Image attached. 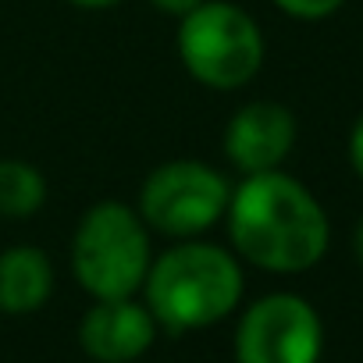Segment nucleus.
Instances as JSON below:
<instances>
[{
	"instance_id": "nucleus-8",
	"label": "nucleus",
	"mask_w": 363,
	"mask_h": 363,
	"mask_svg": "<svg viewBox=\"0 0 363 363\" xmlns=\"http://www.w3.org/2000/svg\"><path fill=\"white\" fill-rule=\"evenodd\" d=\"M157 338V320L135 296L93 299L79 324V345L96 363H132Z\"/></svg>"
},
{
	"instance_id": "nucleus-6",
	"label": "nucleus",
	"mask_w": 363,
	"mask_h": 363,
	"mask_svg": "<svg viewBox=\"0 0 363 363\" xmlns=\"http://www.w3.org/2000/svg\"><path fill=\"white\" fill-rule=\"evenodd\" d=\"M320 349V317L296 292L257 299L235 328V363H317Z\"/></svg>"
},
{
	"instance_id": "nucleus-10",
	"label": "nucleus",
	"mask_w": 363,
	"mask_h": 363,
	"mask_svg": "<svg viewBox=\"0 0 363 363\" xmlns=\"http://www.w3.org/2000/svg\"><path fill=\"white\" fill-rule=\"evenodd\" d=\"M47 203V178L22 157H0V218H33Z\"/></svg>"
},
{
	"instance_id": "nucleus-9",
	"label": "nucleus",
	"mask_w": 363,
	"mask_h": 363,
	"mask_svg": "<svg viewBox=\"0 0 363 363\" xmlns=\"http://www.w3.org/2000/svg\"><path fill=\"white\" fill-rule=\"evenodd\" d=\"M54 292V264L40 246L18 242L0 253V313H36Z\"/></svg>"
},
{
	"instance_id": "nucleus-14",
	"label": "nucleus",
	"mask_w": 363,
	"mask_h": 363,
	"mask_svg": "<svg viewBox=\"0 0 363 363\" xmlns=\"http://www.w3.org/2000/svg\"><path fill=\"white\" fill-rule=\"evenodd\" d=\"M65 4H72L79 11H107V8H118L121 0H65Z\"/></svg>"
},
{
	"instance_id": "nucleus-13",
	"label": "nucleus",
	"mask_w": 363,
	"mask_h": 363,
	"mask_svg": "<svg viewBox=\"0 0 363 363\" xmlns=\"http://www.w3.org/2000/svg\"><path fill=\"white\" fill-rule=\"evenodd\" d=\"M150 4L157 8V11H164V15H171V18H182V15H189L200 0H150Z\"/></svg>"
},
{
	"instance_id": "nucleus-4",
	"label": "nucleus",
	"mask_w": 363,
	"mask_h": 363,
	"mask_svg": "<svg viewBox=\"0 0 363 363\" xmlns=\"http://www.w3.org/2000/svg\"><path fill=\"white\" fill-rule=\"evenodd\" d=\"M150 260V228L135 207L100 200L79 218L72 235V274L93 299L135 296Z\"/></svg>"
},
{
	"instance_id": "nucleus-1",
	"label": "nucleus",
	"mask_w": 363,
	"mask_h": 363,
	"mask_svg": "<svg viewBox=\"0 0 363 363\" xmlns=\"http://www.w3.org/2000/svg\"><path fill=\"white\" fill-rule=\"evenodd\" d=\"M225 221L232 250L271 274L310 271L324 260L331 242V225L320 200L281 167L242 174L232 189Z\"/></svg>"
},
{
	"instance_id": "nucleus-15",
	"label": "nucleus",
	"mask_w": 363,
	"mask_h": 363,
	"mask_svg": "<svg viewBox=\"0 0 363 363\" xmlns=\"http://www.w3.org/2000/svg\"><path fill=\"white\" fill-rule=\"evenodd\" d=\"M352 253H356V260L363 267V218L356 221V232H352Z\"/></svg>"
},
{
	"instance_id": "nucleus-2",
	"label": "nucleus",
	"mask_w": 363,
	"mask_h": 363,
	"mask_svg": "<svg viewBox=\"0 0 363 363\" xmlns=\"http://www.w3.org/2000/svg\"><path fill=\"white\" fill-rule=\"evenodd\" d=\"M143 303L157 328L186 335L225 320L242 299V267L232 250L178 239L171 250L150 260L143 278Z\"/></svg>"
},
{
	"instance_id": "nucleus-3",
	"label": "nucleus",
	"mask_w": 363,
	"mask_h": 363,
	"mask_svg": "<svg viewBox=\"0 0 363 363\" xmlns=\"http://www.w3.org/2000/svg\"><path fill=\"white\" fill-rule=\"evenodd\" d=\"M178 61L193 82L214 93H235L264 68V33L232 0H200L178 18Z\"/></svg>"
},
{
	"instance_id": "nucleus-11",
	"label": "nucleus",
	"mask_w": 363,
	"mask_h": 363,
	"mask_svg": "<svg viewBox=\"0 0 363 363\" xmlns=\"http://www.w3.org/2000/svg\"><path fill=\"white\" fill-rule=\"evenodd\" d=\"M278 11H285L289 18H299V22H320L328 15H335L345 0H271Z\"/></svg>"
},
{
	"instance_id": "nucleus-5",
	"label": "nucleus",
	"mask_w": 363,
	"mask_h": 363,
	"mask_svg": "<svg viewBox=\"0 0 363 363\" xmlns=\"http://www.w3.org/2000/svg\"><path fill=\"white\" fill-rule=\"evenodd\" d=\"M232 200L228 178L207 160L178 157L157 164L139 189V218L150 232L167 239H200L211 232Z\"/></svg>"
},
{
	"instance_id": "nucleus-7",
	"label": "nucleus",
	"mask_w": 363,
	"mask_h": 363,
	"mask_svg": "<svg viewBox=\"0 0 363 363\" xmlns=\"http://www.w3.org/2000/svg\"><path fill=\"white\" fill-rule=\"evenodd\" d=\"M296 114L278 100H253L225 125V157L239 174L278 171L296 146Z\"/></svg>"
},
{
	"instance_id": "nucleus-12",
	"label": "nucleus",
	"mask_w": 363,
	"mask_h": 363,
	"mask_svg": "<svg viewBox=\"0 0 363 363\" xmlns=\"http://www.w3.org/2000/svg\"><path fill=\"white\" fill-rule=\"evenodd\" d=\"M349 164H352L356 178L363 182V114L356 118V125L349 132Z\"/></svg>"
}]
</instances>
